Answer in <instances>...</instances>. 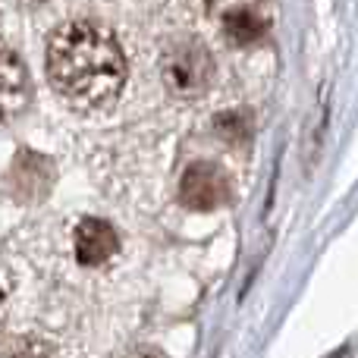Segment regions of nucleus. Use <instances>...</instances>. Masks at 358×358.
<instances>
[{
    "mask_svg": "<svg viewBox=\"0 0 358 358\" xmlns=\"http://www.w3.org/2000/svg\"><path fill=\"white\" fill-rule=\"evenodd\" d=\"M48 79L76 107H104L126 85L120 41L98 22L73 19L48 41Z\"/></svg>",
    "mask_w": 358,
    "mask_h": 358,
    "instance_id": "f257e3e1",
    "label": "nucleus"
},
{
    "mask_svg": "<svg viewBox=\"0 0 358 358\" xmlns=\"http://www.w3.org/2000/svg\"><path fill=\"white\" fill-rule=\"evenodd\" d=\"M161 79L176 98H201L214 82L210 50L195 38L170 44V50L161 60Z\"/></svg>",
    "mask_w": 358,
    "mask_h": 358,
    "instance_id": "f03ea898",
    "label": "nucleus"
},
{
    "mask_svg": "<svg viewBox=\"0 0 358 358\" xmlns=\"http://www.w3.org/2000/svg\"><path fill=\"white\" fill-rule=\"evenodd\" d=\"M233 195V182H229L227 170L217 167L210 161H198L185 167L182 179H179V201L189 210H217L229 201Z\"/></svg>",
    "mask_w": 358,
    "mask_h": 358,
    "instance_id": "7ed1b4c3",
    "label": "nucleus"
},
{
    "mask_svg": "<svg viewBox=\"0 0 358 358\" xmlns=\"http://www.w3.org/2000/svg\"><path fill=\"white\" fill-rule=\"evenodd\" d=\"M29 101H31L29 69L19 60V54H13L10 48H0V123L19 117L29 107Z\"/></svg>",
    "mask_w": 358,
    "mask_h": 358,
    "instance_id": "20e7f679",
    "label": "nucleus"
},
{
    "mask_svg": "<svg viewBox=\"0 0 358 358\" xmlns=\"http://www.w3.org/2000/svg\"><path fill=\"white\" fill-rule=\"evenodd\" d=\"M120 248L117 229L107 220H98V217H88V220L79 223L76 229V258L85 267H98L104 261H110Z\"/></svg>",
    "mask_w": 358,
    "mask_h": 358,
    "instance_id": "39448f33",
    "label": "nucleus"
},
{
    "mask_svg": "<svg viewBox=\"0 0 358 358\" xmlns=\"http://www.w3.org/2000/svg\"><path fill=\"white\" fill-rule=\"evenodd\" d=\"M223 31L233 44H255L264 38V19L252 10H229L223 16Z\"/></svg>",
    "mask_w": 358,
    "mask_h": 358,
    "instance_id": "423d86ee",
    "label": "nucleus"
},
{
    "mask_svg": "<svg viewBox=\"0 0 358 358\" xmlns=\"http://www.w3.org/2000/svg\"><path fill=\"white\" fill-rule=\"evenodd\" d=\"M10 358H54V355H50V349L41 346V343H22Z\"/></svg>",
    "mask_w": 358,
    "mask_h": 358,
    "instance_id": "0eeeda50",
    "label": "nucleus"
},
{
    "mask_svg": "<svg viewBox=\"0 0 358 358\" xmlns=\"http://www.w3.org/2000/svg\"><path fill=\"white\" fill-rule=\"evenodd\" d=\"M129 358H167L161 352V349H155V346H145V349H136Z\"/></svg>",
    "mask_w": 358,
    "mask_h": 358,
    "instance_id": "6e6552de",
    "label": "nucleus"
}]
</instances>
